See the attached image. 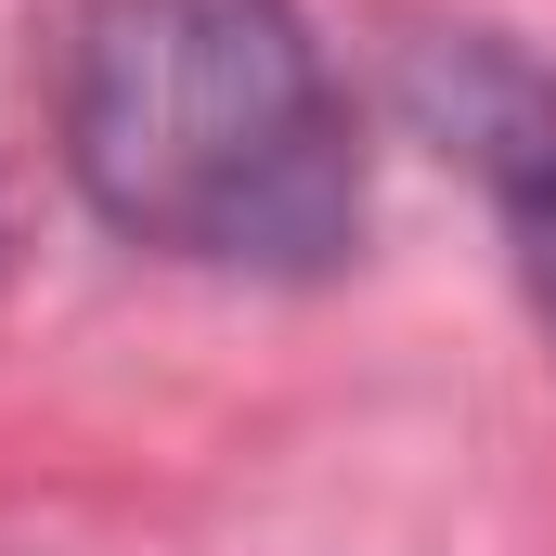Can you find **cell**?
<instances>
[{"instance_id":"cell-1","label":"cell","mask_w":556,"mask_h":556,"mask_svg":"<svg viewBox=\"0 0 556 556\" xmlns=\"http://www.w3.org/2000/svg\"><path fill=\"white\" fill-rule=\"evenodd\" d=\"M52 142L142 260L324 285L363 247V130L298 0H78Z\"/></svg>"},{"instance_id":"cell-2","label":"cell","mask_w":556,"mask_h":556,"mask_svg":"<svg viewBox=\"0 0 556 556\" xmlns=\"http://www.w3.org/2000/svg\"><path fill=\"white\" fill-rule=\"evenodd\" d=\"M402 117L427 155H453L518 260V298L556 337V65L505 26H415L402 65H389Z\"/></svg>"}]
</instances>
